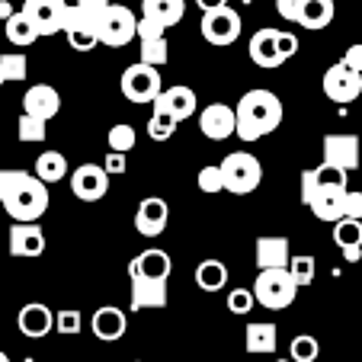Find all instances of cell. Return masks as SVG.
Returning a JSON list of instances; mask_svg holds the SVG:
<instances>
[{
  "mask_svg": "<svg viewBox=\"0 0 362 362\" xmlns=\"http://www.w3.org/2000/svg\"><path fill=\"white\" fill-rule=\"evenodd\" d=\"M0 205L13 221H39L48 212V183L29 170H0Z\"/></svg>",
  "mask_w": 362,
  "mask_h": 362,
  "instance_id": "6da1fadb",
  "label": "cell"
},
{
  "mask_svg": "<svg viewBox=\"0 0 362 362\" xmlns=\"http://www.w3.org/2000/svg\"><path fill=\"white\" fill-rule=\"evenodd\" d=\"M282 122V100L273 90H247L234 106V135L240 141H260Z\"/></svg>",
  "mask_w": 362,
  "mask_h": 362,
  "instance_id": "7a4b0ae2",
  "label": "cell"
},
{
  "mask_svg": "<svg viewBox=\"0 0 362 362\" xmlns=\"http://www.w3.org/2000/svg\"><path fill=\"white\" fill-rule=\"evenodd\" d=\"M250 292L269 311H286L298 298V282L292 279V273L286 267H273V269H260L257 273V282H253Z\"/></svg>",
  "mask_w": 362,
  "mask_h": 362,
  "instance_id": "3957f363",
  "label": "cell"
},
{
  "mask_svg": "<svg viewBox=\"0 0 362 362\" xmlns=\"http://www.w3.org/2000/svg\"><path fill=\"white\" fill-rule=\"evenodd\" d=\"M221 183H225V192H234V196H250L257 186L263 183V164L247 151H234L221 160Z\"/></svg>",
  "mask_w": 362,
  "mask_h": 362,
  "instance_id": "277c9868",
  "label": "cell"
},
{
  "mask_svg": "<svg viewBox=\"0 0 362 362\" xmlns=\"http://www.w3.org/2000/svg\"><path fill=\"white\" fill-rule=\"evenodd\" d=\"M119 90L129 103H154L158 93L164 90V81H160V68L154 64H129L122 71V81H119Z\"/></svg>",
  "mask_w": 362,
  "mask_h": 362,
  "instance_id": "5b68a950",
  "label": "cell"
},
{
  "mask_svg": "<svg viewBox=\"0 0 362 362\" xmlns=\"http://www.w3.org/2000/svg\"><path fill=\"white\" fill-rule=\"evenodd\" d=\"M135 29H138V16L129 7H122V4H110V7L103 10L100 20H96L100 45H110V48L129 45L135 39Z\"/></svg>",
  "mask_w": 362,
  "mask_h": 362,
  "instance_id": "8992f818",
  "label": "cell"
},
{
  "mask_svg": "<svg viewBox=\"0 0 362 362\" xmlns=\"http://www.w3.org/2000/svg\"><path fill=\"white\" fill-rule=\"evenodd\" d=\"M199 29H202L205 42L225 48V45H231V42L240 39L244 20H240L238 10H231L225 4V7H215V10H202V23H199Z\"/></svg>",
  "mask_w": 362,
  "mask_h": 362,
  "instance_id": "52a82bcc",
  "label": "cell"
},
{
  "mask_svg": "<svg viewBox=\"0 0 362 362\" xmlns=\"http://www.w3.org/2000/svg\"><path fill=\"white\" fill-rule=\"evenodd\" d=\"M324 96H327L330 103H340V106H346V103L359 100L362 93V74H356V71H349L343 62L330 64L327 71H324Z\"/></svg>",
  "mask_w": 362,
  "mask_h": 362,
  "instance_id": "ba28073f",
  "label": "cell"
},
{
  "mask_svg": "<svg viewBox=\"0 0 362 362\" xmlns=\"http://www.w3.org/2000/svg\"><path fill=\"white\" fill-rule=\"evenodd\" d=\"M68 0H26L23 13L33 20L39 35H55L64 33V20H68Z\"/></svg>",
  "mask_w": 362,
  "mask_h": 362,
  "instance_id": "9c48e42d",
  "label": "cell"
},
{
  "mask_svg": "<svg viewBox=\"0 0 362 362\" xmlns=\"http://www.w3.org/2000/svg\"><path fill=\"white\" fill-rule=\"evenodd\" d=\"M138 55H141L144 64H154V68H164L167 58H170V45H167V35H164V26H158V23H151V20H138Z\"/></svg>",
  "mask_w": 362,
  "mask_h": 362,
  "instance_id": "30bf717a",
  "label": "cell"
},
{
  "mask_svg": "<svg viewBox=\"0 0 362 362\" xmlns=\"http://www.w3.org/2000/svg\"><path fill=\"white\" fill-rule=\"evenodd\" d=\"M71 192L81 202H100L110 192V173L100 164H81L71 173Z\"/></svg>",
  "mask_w": 362,
  "mask_h": 362,
  "instance_id": "8fae6325",
  "label": "cell"
},
{
  "mask_svg": "<svg viewBox=\"0 0 362 362\" xmlns=\"http://www.w3.org/2000/svg\"><path fill=\"white\" fill-rule=\"evenodd\" d=\"M10 253L20 260H35L45 253V231L39 221H13L10 228Z\"/></svg>",
  "mask_w": 362,
  "mask_h": 362,
  "instance_id": "7c38bea8",
  "label": "cell"
},
{
  "mask_svg": "<svg viewBox=\"0 0 362 362\" xmlns=\"http://www.w3.org/2000/svg\"><path fill=\"white\" fill-rule=\"evenodd\" d=\"M167 221H170V205L160 196H148L138 202L135 212V228L141 238H158V234L167 231Z\"/></svg>",
  "mask_w": 362,
  "mask_h": 362,
  "instance_id": "4fadbf2b",
  "label": "cell"
},
{
  "mask_svg": "<svg viewBox=\"0 0 362 362\" xmlns=\"http://www.w3.org/2000/svg\"><path fill=\"white\" fill-rule=\"evenodd\" d=\"M346 186V170L334 164H321L315 170H301V202L311 205V199L321 189H343Z\"/></svg>",
  "mask_w": 362,
  "mask_h": 362,
  "instance_id": "5bb4252c",
  "label": "cell"
},
{
  "mask_svg": "<svg viewBox=\"0 0 362 362\" xmlns=\"http://www.w3.org/2000/svg\"><path fill=\"white\" fill-rule=\"evenodd\" d=\"M324 164H334L340 170H356L359 167V138L356 135H324Z\"/></svg>",
  "mask_w": 362,
  "mask_h": 362,
  "instance_id": "9a60e30c",
  "label": "cell"
},
{
  "mask_svg": "<svg viewBox=\"0 0 362 362\" xmlns=\"http://www.w3.org/2000/svg\"><path fill=\"white\" fill-rule=\"evenodd\" d=\"M16 327L29 340H42V337H48L52 327H55V311L48 305H42V301H29V305L20 308V315H16Z\"/></svg>",
  "mask_w": 362,
  "mask_h": 362,
  "instance_id": "2e32d148",
  "label": "cell"
},
{
  "mask_svg": "<svg viewBox=\"0 0 362 362\" xmlns=\"http://www.w3.org/2000/svg\"><path fill=\"white\" fill-rule=\"evenodd\" d=\"M199 132H202L209 141H225L234 135V110L225 103H209L202 112H199Z\"/></svg>",
  "mask_w": 362,
  "mask_h": 362,
  "instance_id": "e0dca14e",
  "label": "cell"
},
{
  "mask_svg": "<svg viewBox=\"0 0 362 362\" xmlns=\"http://www.w3.org/2000/svg\"><path fill=\"white\" fill-rule=\"evenodd\" d=\"M125 327H129V317H125L122 308L116 305H103L93 311V317H90V330H93L96 340L103 343H116L125 337Z\"/></svg>",
  "mask_w": 362,
  "mask_h": 362,
  "instance_id": "ac0fdd59",
  "label": "cell"
},
{
  "mask_svg": "<svg viewBox=\"0 0 362 362\" xmlns=\"http://www.w3.org/2000/svg\"><path fill=\"white\" fill-rule=\"evenodd\" d=\"M276 33H279V29L263 26V29H257V33L250 35L247 55H250V62L257 64V68L273 71V68H279V64H286V58L279 55V45H276Z\"/></svg>",
  "mask_w": 362,
  "mask_h": 362,
  "instance_id": "d6986e66",
  "label": "cell"
},
{
  "mask_svg": "<svg viewBox=\"0 0 362 362\" xmlns=\"http://www.w3.org/2000/svg\"><path fill=\"white\" fill-rule=\"evenodd\" d=\"M64 35H68L71 48L74 52H90V48L100 45V35H96V20L83 16L81 10L71 4L68 7V20H64Z\"/></svg>",
  "mask_w": 362,
  "mask_h": 362,
  "instance_id": "ffe728a7",
  "label": "cell"
},
{
  "mask_svg": "<svg viewBox=\"0 0 362 362\" xmlns=\"http://www.w3.org/2000/svg\"><path fill=\"white\" fill-rule=\"evenodd\" d=\"M154 106H160V110H167L177 122H183V119L196 116L199 110V100H196V90L192 87H183V83H177V87H164L158 93V100H154Z\"/></svg>",
  "mask_w": 362,
  "mask_h": 362,
  "instance_id": "44dd1931",
  "label": "cell"
},
{
  "mask_svg": "<svg viewBox=\"0 0 362 362\" xmlns=\"http://www.w3.org/2000/svg\"><path fill=\"white\" fill-rule=\"evenodd\" d=\"M170 253L160 250V247H148L129 263V276H144V279H170Z\"/></svg>",
  "mask_w": 362,
  "mask_h": 362,
  "instance_id": "7402d4cb",
  "label": "cell"
},
{
  "mask_svg": "<svg viewBox=\"0 0 362 362\" xmlns=\"http://www.w3.org/2000/svg\"><path fill=\"white\" fill-rule=\"evenodd\" d=\"M58 110H62V93L55 87H48V83H35V87L26 90L23 96V112L29 116H39V119H55Z\"/></svg>",
  "mask_w": 362,
  "mask_h": 362,
  "instance_id": "603a6c76",
  "label": "cell"
},
{
  "mask_svg": "<svg viewBox=\"0 0 362 362\" xmlns=\"http://www.w3.org/2000/svg\"><path fill=\"white\" fill-rule=\"evenodd\" d=\"M144 308H167V279L132 276V311H144Z\"/></svg>",
  "mask_w": 362,
  "mask_h": 362,
  "instance_id": "cb8c5ba5",
  "label": "cell"
},
{
  "mask_svg": "<svg viewBox=\"0 0 362 362\" xmlns=\"http://www.w3.org/2000/svg\"><path fill=\"white\" fill-rule=\"evenodd\" d=\"M244 346L253 356H273L279 346V330L273 321H250L244 330Z\"/></svg>",
  "mask_w": 362,
  "mask_h": 362,
  "instance_id": "d4e9b609",
  "label": "cell"
},
{
  "mask_svg": "<svg viewBox=\"0 0 362 362\" xmlns=\"http://www.w3.org/2000/svg\"><path fill=\"white\" fill-rule=\"evenodd\" d=\"M288 257H292L288 238H279V234H267V238L257 240V269L288 267Z\"/></svg>",
  "mask_w": 362,
  "mask_h": 362,
  "instance_id": "484cf974",
  "label": "cell"
},
{
  "mask_svg": "<svg viewBox=\"0 0 362 362\" xmlns=\"http://www.w3.org/2000/svg\"><path fill=\"white\" fill-rule=\"evenodd\" d=\"M144 20L158 23V26H177L186 13V0H141Z\"/></svg>",
  "mask_w": 362,
  "mask_h": 362,
  "instance_id": "4316f807",
  "label": "cell"
},
{
  "mask_svg": "<svg viewBox=\"0 0 362 362\" xmlns=\"http://www.w3.org/2000/svg\"><path fill=\"white\" fill-rule=\"evenodd\" d=\"M334 13H337L334 0H305V4H301V13H298V26L311 29V33L327 29L330 23H334Z\"/></svg>",
  "mask_w": 362,
  "mask_h": 362,
  "instance_id": "83f0119b",
  "label": "cell"
},
{
  "mask_svg": "<svg viewBox=\"0 0 362 362\" xmlns=\"http://www.w3.org/2000/svg\"><path fill=\"white\" fill-rule=\"evenodd\" d=\"M343 196H346V186L343 189H321L315 199H311V212H315L317 221H330L334 225L337 218H343Z\"/></svg>",
  "mask_w": 362,
  "mask_h": 362,
  "instance_id": "f1b7e54d",
  "label": "cell"
},
{
  "mask_svg": "<svg viewBox=\"0 0 362 362\" xmlns=\"http://www.w3.org/2000/svg\"><path fill=\"white\" fill-rule=\"evenodd\" d=\"M4 29H7L10 45H16V48H29V45H35V42L42 39V35L35 33L33 20H29L23 10H13V13L4 20Z\"/></svg>",
  "mask_w": 362,
  "mask_h": 362,
  "instance_id": "f546056e",
  "label": "cell"
},
{
  "mask_svg": "<svg viewBox=\"0 0 362 362\" xmlns=\"http://www.w3.org/2000/svg\"><path fill=\"white\" fill-rule=\"evenodd\" d=\"M35 177L42 183H62L68 177V158H64L62 151H45L35 158Z\"/></svg>",
  "mask_w": 362,
  "mask_h": 362,
  "instance_id": "4dcf8cb0",
  "label": "cell"
},
{
  "mask_svg": "<svg viewBox=\"0 0 362 362\" xmlns=\"http://www.w3.org/2000/svg\"><path fill=\"white\" fill-rule=\"evenodd\" d=\"M196 286L202 292H221L228 286V267L221 260H202L196 267Z\"/></svg>",
  "mask_w": 362,
  "mask_h": 362,
  "instance_id": "1f68e13d",
  "label": "cell"
},
{
  "mask_svg": "<svg viewBox=\"0 0 362 362\" xmlns=\"http://www.w3.org/2000/svg\"><path fill=\"white\" fill-rule=\"evenodd\" d=\"M334 244L340 250L346 247H362V221L359 218H337L334 221Z\"/></svg>",
  "mask_w": 362,
  "mask_h": 362,
  "instance_id": "d6a6232c",
  "label": "cell"
},
{
  "mask_svg": "<svg viewBox=\"0 0 362 362\" xmlns=\"http://www.w3.org/2000/svg\"><path fill=\"white\" fill-rule=\"evenodd\" d=\"M177 119L170 116L167 110H160V106H154V112H151V119H148V135H151V141H170L173 138V132H177Z\"/></svg>",
  "mask_w": 362,
  "mask_h": 362,
  "instance_id": "836d02e7",
  "label": "cell"
},
{
  "mask_svg": "<svg viewBox=\"0 0 362 362\" xmlns=\"http://www.w3.org/2000/svg\"><path fill=\"white\" fill-rule=\"evenodd\" d=\"M106 144H110V151L129 154V151H135L138 135H135V129H132L129 122H119V125H112V129L106 132Z\"/></svg>",
  "mask_w": 362,
  "mask_h": 362,
  "instance_id": "e575fe53",
  "label": "cell"
},
{
  "mask_svg": "<svg viewBox=\"0 0 362 362\" xmlns=\"http://www.w3.org/2000/svg\"><path fill=\"white\" fill-rule=\"evenodd\" d=\"M45 119H39V116H29V112H23L20 116V122H16V138H20V141H45L48 138V129H45Z\"/></svg>",
  "mask_w": 362,
  "mask_h": 362,
  "instance_id": "d590c367",
  "label": "cell"
},
{
  "mask_svg": "<svg viewBox=\"0 0 362 362\" xmlns=\"http://www.w3.org/2000/svg\"><path fill=\"white\" fill-rule=\"evenodd\" d=\"M288 356H292V362H315L321 356V343L311 334H298L292 340V346H288Z\"/></svg>",
  "mask_w": 362,
  "mask_h": 362,
  "instance_id": "8d00e7d4",
  "label": "cell"
},
{
  "mask_svg": "<svg viewBox=\"0 0 362 362\" xmlns=\"http://www.w3.org/2000/svg\"><path fill=\"white\" fill-rule=\"evenodd\" d=\"M288 273H292V279L298 282V288L301 286H311L315 282V273H317V267H315V257H308V253H301V257H288Z\"/></svg>",
  "mask_w": 362,
  "mask_h": 362,
  "instance_id": "74e56055",
  "label": "cell"
},
{
  "mask_svg": "<svg viewBox=\"0 0 362 362\" xmlns=\"http://www.w3.org/2000/svg\"><path fill=\"white\" fill-rule=\"evenodd\" d=\"M0 71H4V81H26L29 74L26 55H0Z\"/></svg>",
  "mask_w": 362,
  "mask_h": 362,
  "instance_id": "f35d334b",
  "label": "cell"
},
{
  "mask_svg": "<svg viewBox=\"0 0 362 362\" xmlns=\"http://www.w3.org/2000/svg\"><path fill=\"white\" fill-rule=\"evenodd\" d=\"M196 183H199V189L202 192H225V183H221V167L218 164H209V167H202L199 170V177H196Z\"/></svg>",
  "mask_w": 362,
  "mask_h": 362,
  "instance_id": "ab89813d",
  "label": "cell"
},
{
  "mask_svg": "<svg viewBox=\"0 0 362 362\" xmlns=\"http://www.w3.org/2000/svg\"><path fill=\"white\" fill-rule=\"evenodd\" d=\"M253 305H257V298H253L250 288H234L228 295V311L231 315H247V311H253Z\"/></svg>",
  "mask_w": 362,
  "mask_h": 362,
  "instance_id": "60d3db41",
  "label": "cell"
},
{
  "mask_svg": "<svg viewBox=\"0 0 362 362\" xmlns=\"http://www.w3.org/2000/svg\"><path fill=\"white\" fill-rule=\"evenodd\" d=\"M81 311H58L55 315V330L62 337H74V334H81Z\"/></svg>",
  "mask_w": 362,
  "mask_h": 362,
  "instance_id": "b9f144b4",
  "label": "cell"
},
{
  "mask_svg": "<svg viewBox=\"0 0 362 362\" xmlns=\"http://www.w3.org/2000/svg\"><path fill=\"white\" fill-rule=\"evenodd\" d=\"M343 218H359L362 221V192L349 189V186H346V196H343Z\"/></svg>",
  "mask_w": 362,
  "mask_h": 362,
  "instance_id": "7bdbcfd3",
  "label": "cell"
},
{
  "mask_svg": "<svg viewBox=\"0 0 362 362\" xmlns=\"http://www.w3.org/2000/svg\"><path fill=\"white\" fill-rule=\"evenodd\" d=\"M276 45H279V55L288 62V58L298 52V35H295V33H282V29H279V33H276Z\"/></svg>",
  "mask_w": 362,
  "mask_h": 362,
  "instance_id": "ee69618b",
  "label": "cell"
},
{
  "mask_svg": "<svg viewBox=\"0 0 362 362\" xmlns=\"http://www.w3.org/2000/svg\"><path fill=\"white\" fill-rule=\"evenodd\" d=\"M301 4H305V0H276V13H279L286 23H298Z\"/></svg>",
  "mask_w": 362,
  "mask_h": 362,
  "instance_id": "f6af8a7d",
  "label": "cell"
},
{
  "mask_svg": "<svg viewBox=\"0 0 362 362\" xmlns=\"http://www.w3.org/2000/svg\"><path fill=\"white\" fill-rule=\"evenodd\" d=\"M110 4H112V0H77L74 7L81 10L83 16H90V20H100V16H103V10L110 7Z\"/></svg>",
  "mask_w": 362,
  "mask_h": 362,
  "instance_id": "bcb514c9",
  "label": "cell"
},
{
  "mask_svg": "<svg viewBox=\"0 0 362 362\" xmlns=\"http://www.w3.org/2000/svg\"><path fill=\"white\" fill-rule=\"evenodd\" d=\"M343 64H346L349 71H356V74H362V42H356V45H349L346 52H343Z\"/></svg>",
  "mask_w": 362,
  "mask_h": 362,
  "instance_id": "7dc6e473",
  "label": "cell"
},
{
  "mask_svg": "<svg viewBox=\"0 0 362 362\" xmlns=\"http://www.w3.org/2000/svg\"><path fill=\"white\" fill-rule=\"evenodd\" d=\"M103 167H106V173L112 177V173H125V170H129V160H125V154H119V151H110V158H106V164H103Z\"/></svg>",
  "mask_w": 362,
  "mask_h": 362,
  "instance_id": "c3c4849f",
  "label": "cell"
},
{
  "mask_svg": "<svg viewBox=\"0 0 362 362\" xmlns=\"http://www.w3.org/2000/svg\"><path fill=\"white\" fill-rule=\"evenodd\" d=\"M343 257H346V263H359L362 247H346V250H343Z\"/></svg>",
  "mask_w": 362,
  "mask_h": 362,
  "instance_id": "681fc988",
  "label": "cell"
},
{
  "mask_svg": "<svg viewBox=\"0 0 362 362\" xmlns=\"http://www.w3.org/2000/svg\"><path fill=\"white\" fill-rule=\"evenodd\" d=\"M199 10H215V7H225L228 0H196Z\"/></svg>",
  "mask_w": 362,
  "mask_h": 362,
  "instance_id": "f907efd6",
  "label": "cell"
},
{
  "mask_svg": "<svg viewBox=\"0 0 362 362\" xmlns=\"http://www.w3.org/2000/svg\"><path fill=\"white\" fill-rule=\"evenodd\" d=\"M10 13H13V7H10L7 0H0V20H7Z\"/></svg>",
  "mask_w": 362,
  "mask_h": 362,
  "instance_id": "816d5d0a",
  "label": "cell"
},
{
  "mask_svg": "<svg viewBox=\"0 0 362 362\" xmlns=\"http://www.w3.org/2000/svg\"><path fill=\"white\" fill-rule=\"evenodd\" d=\"M0 362H10V356H7V353H4V349H0Z\"/></svg>",
  "mask_w": 362,
  "mask_h": 362,
  "instance_id": "f5cc1de1",
  "label": "cell"
},
{
  "mask_svg": "<svg viewBox=\"0 0 362 362\" xmlns=\"http://www.w3.org/2000/svg\"><path fill=\"white\" fill-rule=\"evenodd\" d=\"M0 87H4V71H0Z\"/></svg>",
  "mask_w": 362,
  "mask_h": 362,
  "instance_id": "db71d44e",
  "label": "cell"
},
{
  "mask_svg": "<svg viewBox=\"0 0 362 362\" xmlns=\"http://www.w3.org/2000/svg\"><path fill=\"white\" fill-rule=\"evenodd\" d=\"M132 362H144V359H132Z\"/></svg>",
  "mask_w": 362,
  "mask_h": 362,
  "instance_id": "11a10c76",
  "label": "cell"
},
{
  "mask_svg": "<svg viewBox=\"0 0 362 362\" xmlns=\"http://www.w3.org/2000/svg\"><path fill=\"white\" fill-rule=\"evenodd\" d=\"M276 362H286V359H276Z\"/></svg>",
  "mask_w": 362,
  "mask_h": 362,
  "instance_id": "9f6ffc18",
  "label": "cell"
}]
</instances>
